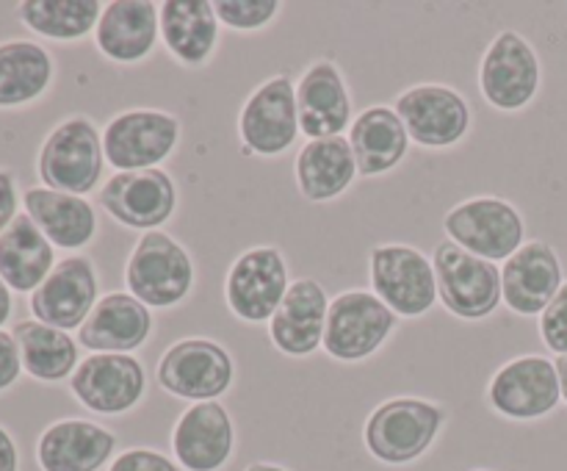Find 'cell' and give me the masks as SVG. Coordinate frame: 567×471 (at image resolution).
Wrapping results in <instances>:
<instances>
[{"label": "cell", "instance_id": "1", "mask_svg": "<svg viewBox=\"0 0 567 471\" xmlns=\"http://www.w3.org/2000/svg\"><path fill=\"white\" fill-rule=\"evenodd\" d=\"M446 424V410L430 399L396 397L377 405L363 427L365 449L380 463L408 465L424 458Z\"/></svg>", "mask_w": 567, "mask_h": 471}, {"label": "cell", "instance_id": "2", "mask_svg": "<svg viewBox=\"0 0 567 471\" xmlns=\"http://www.w3.org/2000/svg\"><path fill=\"white\" fill-rule=\"evenodd\" d=\"M103 136L89 116L59 122L39 147L37 175L44 188L86 197L103 177Z\"/></svg>", "mask_w": 567, "mask_h": 471}, {"label": "cell", "instance_id": "3", "mask_svg": "<svg viewBox=\"0 0 567 471\" xmlns=\"http://www.w3.org/2000/svg\"><path fill=\"white\" fill-rule=\"evenodd\" d=\"M197 269L192 255L169 233L150 231L133 247L125 264L127 294L147 308H172L192 294Z\"/></svg>", "mask_w": 567, "mask_h": 471}, {"label": "cell", "instance_id": "4", "mask_svg": "<svg viewBox=\"0 0 567 471\" xmlns=\"http://www.w3.org/2000/svg\"><path fill=\"white\" fill-rule=\"evenodd\" d=\"M449 242L482 260H509L526 244V222L513 203L502 197L463 199L443 216Z\"/></svg>", "mask_w": 567, "mask_h": 471}, {"label": "cell", "instance_id": "5", "mask_svg": "<svg viewBox=\"0 0 567 471\" xmlns=\"http://www.w3.org/2000/svg\"><path fill=\"white\" fill-rule=\"evenodd\" d=\"M437 297L443 308L465 321H482L496 314L502 299V269L491 260L465 253L454 242H441L432 253Z\"/></svg>", "mask_w": 567, "mask_h": 471}, {"label": "cell", "instance_id": "6", "mask_svg": "<svg viewBox=\"0 0 567 471\" xmlns=\"http://www.w3.org/2000/svg\"><path fill=\"white\" fill-rule=\"evenodd\" d=\"M374 297L404 319L430 314L437 303V277L432 258L410 244H380L369 255Z\"/></svg>", "mask_w": 567, "mask_h": 471}, {"label": "cell", "instance_id": "7", "mask_svg": "<svg viewBox=\"0 0 567 471\" xmlns=\"http://www.w3.org/2000/svg\"><path fill=\"white\" fill-rule=\"evenodd\" d=\"M155 380L166 393L188 402H219L236 380L233 355L210 338H183L158 360Z\"/></svg>", "mask_w": 567, "mask_h": 471}, {"label": "cell", "instance_id": "8", "mask_svg": "<svg viewBox=\"0 0 567 471\" xmlns=\"http://www.w3.org/2000/svg\"><path fill=\"white\" fill-rule=\"evenodd\" d=\"M399 316L374 291H343L330 303L324 327V352L341 364H360L380 352L396 330Z\"/></svg>", "mask_w": 567, "mask_h": 471}, {"label": "cell", "instance_id": "9", "mask_svg": "<svg viewBox=\"0 0 567 471\" xmlns=\"http://www.w3.org/2000/svg\"><path fill=\"white\" fill-rule=\"evenodd\" d=\"M563 402L557 364L546 355H518L498 366L487 382V405L513 421H535Z\"/></svg>", "mask_w": 567, "mask_h": 471}, {"label": "cell", "instance_id": "10", "mask_svg": "<svg viewBox=\"0 0 567 471\" xmlns=\"http://www.w3.org/2000/svg\"><path fill=\"white\" fill-rule=\"evenodd\" d=\"M181 120L158 109L122 111L103 131L105 161L116 172L155 170L175 153Z\"/></svg>", "mask_w": 567, "mask_h": 471}, {"label": "cell", "instance_id": "11", "mask_svg": "<svg viewBox=\"0 0 567 471\" xmlns=\"http://www.w3.org/2000/svg\"><path fill=\"white\" fill-rule=\"evenodd\" d=\"M540 81V55L529 39L509 28L496 33L480 64L482 98L498 111H520L537 98Z\"/></svg>", "mask_w": 567, "mask_h": 471}, {"label": "cell", "instance_id": "12", "mask_svg": "<svg viewBox=\"0 0 567 471\" xmlns=\"http://www.w3.org/2000/svg\"><path fill=\"white\" fill-rule=\"evenodd\" d=\"M238 136L244 155H280L297 142L299 111L297 83L288 75H275L260 83L238 114Z\"/></svg>", "mask_w": 567, "mask_h": 471}, {"label": "cell", "instance_id": "13", "mask_svg": "<svg viewBox=\"0 0 567 471\" xmlns=\"http://www.w3.org/2000/svg\"><path fill=\"white\" fill-rule=\"evenodd\" d=\"M396 114L419 147L446 150L471 131V105L457 89L443 83H419L396 98Z\"/></svg>", "mask_w": 567, "mask_h": 471}, {"label": "cell", "instance_id": "14", "mask_svg": "<svg viewBox=\"0 0 567 471\" xmlns=\"http://www.w3.org/2000/svg\"><path fill=\"white\" fill-rule=\"evenodd\" d=\"M291 277L288 264L277 247H252L233 260L225 280L227 308L249 325L271 321L286 297Z\"/></svg>", "mask_w": 567, "mask_h": 471}, {"label": "cell", "instance_id": "15", "mask_svg": "<svg viewBox=\"0 0 567 471\" xmlns=\"http://www.w3.org/2000/svg\"><path fill=\"white\" fill-rule=\"evenodd\" d=\"M147 388L142 360L120 352H92L70 377V391L86 410L122 416L136 408Z\"/></svg>", "mask_w": 567, "mask_h": 471}, {"label": "cell", "instance_id": "16", "mask_svg": "<svg viewBox=\"0 0 567 471\" xmlns=\"http://www.w3.org/2000/svg\"><path fill=\"white\" fill-rule=\"evenodd\" d=\"M100 205L120 225L133 231H158L177 208V186L164 170L114 172L100 188Z\"/></svg>", "mask_w": 567, "mask_h": 471}, {"label": "cell", "instance_id": "17", "mask_svg": "<svg viewBox=\"0 0 567 471\" xmlns=\"http://www.w3.org/2000/svg\"><path fill=\"white\" fill-rule=\"evenodd\" d=\"M97 269L86 255L61 258L48 280L31 294V314L42 325L59 330H81L92 308L97 305Z\"/></svg>", "mask_w": 567, "mask_h": 471}, {"label": "cell", "instance_id": "18", "mask_svg": "<svg viewBox=\"0 0 567 471\" xmlns=\"http://www.w3.org/2000/svg\"><path fill=\"white\" fill-rule=\"evenodd\" d=\"M236 449V427L221 402H194L172 427V454L183 471H221Z\"/></svg>", "mask_w": 567, "mask_h": 471}, {"label": "cell", "instance_id": "19", "mask_svg": "<svg viewBox=\"0 0 567 471\" xmlns=\"http://www.w3.org/2000/svg\"><path fill=\"white\" fill-rule=\"evenodd\" d=\"M565 286L563 260L548 242H526L502 269V299L513 314L540 316Z\"/></svg>", "mask_w": 567, "mask_h": 471}, {"label": "cell", "instance_id": "20", "mask_svg": "<svg viewBox=\"0 0 567 471\" xmlns=\"http://www.w3.org/2000/svg\"><path fill=\"white\" fill-rule=\"evenodd\" d=\"M299 131L313 139L343 136L352 127V94L332 59H319L297 81Z\"/></svg>", "mask_w": 567, "mask_h": 471}, {"label": "cell", "instance_id": "21", "mask_svg": "<svg viewBox=\"0 0 567 471\" xmlns=\"http://www.w3.org/2000/svg\"><path fill=\"white\" fill-rule=\"evenodd\" d=\"M327 314H330V299H327L324 286L313 277H299L288 286L280 308L271 316V344L282 355L308 358L324 344Z\"/></svg>", "mask_w": 567, "mask_h": 471}, {"label": "cell", "instance_id": "22", "mask_svg": "<svg viewBox=\"0 0 567 471\" xmlns=\"http://www.w3.org/2000/svg\"><path fill=\"white\" fill-rule=\"evenodd\" d=\"M114 432L86 419L53 421L37 441V463L42 471H100L114 460Z\"/></svg>", "mask_w": 567, "mask_h": 471}, {"label": "cell", "instance_id": "23", "mask_svg": "<svg viewBox=\"0 0 567 471\" xmlns=\"http://www.w3.org/2000/svg\"><path fill=\"white\" fill-rule=\"evenodd\" d=\"M161 39V6L150 0H111L94 28V44L116 64H136Z\"/></svg>", "mask_w": 567, "mask_h": 471}, {"label": "cell", "instance_id": "24", "mask_svg": "<svg viewBox=\"0 0 567 471\" xmlns=\"http://www.w3.org/2000/svg\"><path fill=\"white\" fill-rule=\"evenodd\" d=\"M153 314L127 291H111L97 299L78 330V341L92 352L131 355L153 336Z\"/></svg>", "mask_w": 567, "mask_h": 471}, {"label": "cell", "instance_id": "25", "mask_svg": "<svg viewBox=\"0 0 567 471\" xmlns=\"http://www.w3.org/2000/svg\"><path fill=\"white\" fill-rule=\"evenodd\" d=\"M22 208L53 247L78 253L97 236V214L92 203L78 194L31 186L22 194Z\"/></svg>", "mask_w": 567, "mask_h": 471}, {"label": "cell", "instance_id": "26", "mask_svg": "<svg viewBox=\"0 0 567 471\" xmlns=\"http://www.w3.org/2000/svg\"><path fill=\"white\" fill-rule=\"evenodd\" d=\"M161 39L186 66L208 64L219 44V17L210 0H164Z\"/></svg>", "mask_w": 567, "mask_h": 471}, {"label": "cell", "instance_id": "27", "mask_svg": "<svg viewBox=\"0 0 567 471\" xmlns=\"http://www.w3.org/2000/svg\"><path fill=\"white\" fill-rule=\"evenodd\" d=\"M349 144H352L358 175L374 177L402 164L410 147V136L396 109L371 105L363 114L354 116L352 127H349Z\"/></svg>", "mask_w": 567, "mask_h": 471}, {"label": "cell", "instance_id": "28", "mask_svg": "<svg viewBox=\"0 0 567 471\" xmlns=\"http://www.w3.org/2000/svg\"><path fill=\"white\" fill-rule=\"evenodd\" d=\"M293 175L299 192L310 203H330L341 197L358 177L352 144L347 136L313 139L297 153Z\"/></svg>", "mask_w": 567, "mask_h": 471}, {"label": "cell", "instance_id": "29", "mask_svg": "<svg viewBox=\"0 0 567 471\" xmlns=\"http://www.w3.org/2000/svg\"><path fill=\"white\" fill-rule=\"evenodd\" d=\"M53 244L33 225L28 214L17 219L0 236V277L17 294H33L55 266Z\"/></svg>", "mask_w": 567, "mask_h": 471}, {"label": "cell", "instance_id": "30", "mask_svg": "<svg viewBox=\"0 0 567 471\" xmlns=\"http://www.w3.org/2000/svg\"><path fill=\"white\" fill-rule=\"evenodd\" d=\"M17 347H20L22 371L39 382H61L75 375L78 369V344L75 338L59 327L42 325L37 319L17 321L14 330Z\"/></svg>", "mask_w": 567, "mask_h": 471}, {"label": "cell", "instance_id": "31", "mask_svg": "<svg viewBox=\"0 0 567 471\" xmlns=\"http://www.w3.org/2000/svg\"><path fill=\"white\" fill-rule=\"evenodd\" d=\"M53 59L31 39L0 44V109H17L42 98L53 83Z\"/></svg>", "mask_w": 567, "mask_h": 471}, {"label": "cell", "instance_id": "32", "mask_svg": "<svg viewBox=\"0 0 567 471\" xmlns=\"http://www.w3.org/2000/svg\"><path fill=\"white\" fill-rule=\"evenodd\" d=\"M105 6L100 0H25L17 14L28 31L55 42H78L97 28Z\"/></svg>", "mask_w": 567, "mask_h": 471}, {"label": "cell", "instance_id": "33", "mask_svg": "<svg viewBox=\"0 0 567 471\" xmlns=\"http://www.w3.org/2000/svg\"><path fill=\"white\" fill-rule=\"evenodd\" d=\"M214 9L221 25L233 31H260L275 20L280 3L277 0H219Z\"/></svg>", "mask_w": 567, "mask_h": 471}, {"label": "cell", "instance_id": "34", "mask_svg": "<svg viewBox=\"0 0 567 471\" xmlns=\"http://www.w3.org/2000/svg\"><path fill=\"white\" fill-rule=\"evenodd\" d=\"M540 338L557 358L567 355V280L559 288L557 297L551 299L546 310L540 314Z\"/></svg>", "mask_w": 567, "mask_h": 471}, {"label": "cell", "instance_id": "35", "mask_svg": "<svg viewBox=\"0 0 567 471\" xmlns=\"http://www.w3.org/2000/svg\"><path fill=\"white\" fill-rule=\"evenodd\" d=\"M109 471H183V469L177 465L175 458L158 452V449L136 447L116 454V458L109 463Z\"/></svg>", "mask_w": 567, "mask_h": 471}, {"label": "cell", "instance_id": "36", "mask_svg": "<svg viewBox=\"0 0 567 471\" xmlns=\"http://www.w3.org/2000/svg\"><path fill=\"white\" fill-rule=\"evenodd\" d=\"M22 375V360H20V347H17L14 336L6 330H0V393L9 391Z\"/></svg>", "mask_w": 567, "mask_h": 471}, {"label": "cell", "instance_id": "37", "mask_svg": "<svg viewBox=\"0 0 567 471\" xmlns=\"http://www.w3.org/2000/svg\"><path fill=\"white\" fill-rule=\"evenodd\" d=\"M17 181L9 170H0V236L6 233V227L17 219Z\"/></svg>", "mask_w": 567, "mask_h": 471}, {"label": "cell", "instance_id": "38", "mask_svg": "<svg viewBox=\"0 0 567 471\" xmlns=\"http://www.w3.org/2000/svg\"><path fill=\"white\" fill-rule=\"evenodd\" d=\"M0 471H20V449L6 427H0Z\"/></svg>", "mask_w": 567, "mask_h": 471}, {"label": "cell", "instance_id": "39", "mask_svg": "<svg viewBox=\"0 0 567 471\" xmlns=\"http://www.w3.org/2000/svg\"><path fill=\"white\" fill-rule=\"evenodd\" d=\"M11 310H14V297H11V288L6 286V280L0 277V330H3V325L9 321Z\"/></svg>", "mask_w": 567, "mask_h": 471}, {"label": "cell", "instance_id": "40", "mask_svg": "<svg viewBox=\"0 0 567 471\" xmlns=\"http://www.w3.org/2000/svg\"><path fill=\"white\" fill-rule=\"evenodd\" d=\"M554 364H557L559 386H563V402L567 405V355H565V358H557V360H554Z\"/></svg>", "mask_w": 567, "mask_h": 471}, {"label": "cell", "instance_id": "41", "mask_svg": "<svg viewBox=\"0 0 567 471\" xmlns=\"http://www.w3.org/2000/svg\"><path fill=\"white\" fill-rule=\"evenodd\" d=\"M244 471H288V469L277 463H266V460H255V463H249Z\"/></svg>", "mask_w": 567, "mask_h": 471}, {"label": "cell", "instance_id": "42", "mask_svg": "<svg viewBox=\"0 0 567 471\" xmlns=\"http://www.w3.org/2000/svg\"><path fill=\"white\" fill-rule=\"evenodd\" d=\"M474 471H487V469H474Z\"/></svg>", "mask_w": 567, "mask_h": 471}]
</instances>
